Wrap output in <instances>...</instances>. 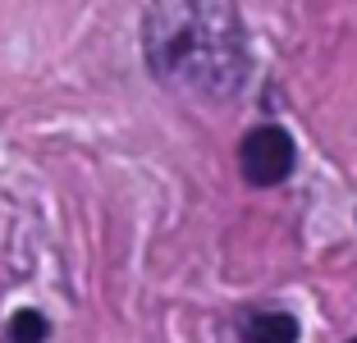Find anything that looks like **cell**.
<instances>
[{
    "instance_id": "6da1fadb",
    "label": "cell",
    "mask_w": 357,
    "mask_h": 343,
    "mask_svg": "<svg viewBox=\"0 0 357 343\" xmlns=\"http://www.w3.org/2000/svg\"><path fill=\"white\" fill-rule=\"evenodd\" d=\"M142 51L160 83L197 96H229L248 78V32L234 0H151Z\"/></svg>"
},
{
    "instance_id": "7a4b0ae2",
    "label": "cell",
    "mask_w": 357,
    "mask_h": 343,
    "mask_svg": "<svg viewBox=\"0 0 357 343\" xmlns=\"http://www.w3.org/2000/svg\"><path fill=\"white\" fill-rule=\"evenodd\" d=\"M243 178L257 188H275L289 178L294 169V137L284 133L280 124H257L252 133L243 137Z\"/></svg>"
},
{
    "instance_id": "3957f363",
    "label": "cell",
    "mask_w": 357,
    "mask_h": 343,
    "mask_svg": "<svg viewBox=\"0 0 357 343\" xmlns=\"http://www.w3.org/2000/svg\"><path fill=\"white\" fill-rule=\"evenodd\" d=\"M243 343H298V321L289 312H257L243 321Z\"/></svg>"
},
{
    "instance_id": "277c9868",
    "label": "cell",
    "mask_w": 357,
    "mask_h": 343,
    "mask_svg": "<svg viewBox=\"0 0 357 343\" xmlns=\"http://www.w3.org/2000/svg\"><path fill=\"white\" fill-rule=\"evenodd\" d=\"M46 334H51V325H46L42 312H19V316L10 321V339H14V343H42Z\"/></svg>"
},
{
    "instance_id": "5b68a950",
    "label": "cell",
    "mask_w": 357,
    "mask_h": 343,
    "mask_svg": "<svg viewBox=\"0 0 357 343\" xmlns=\"http://www.w3.org/2000/svg\"><path fill=\"white\" fill-rule=\"evenodd\" d=\"M353 343H357V339H353Z\"/></svg>"
}]
</instances>
